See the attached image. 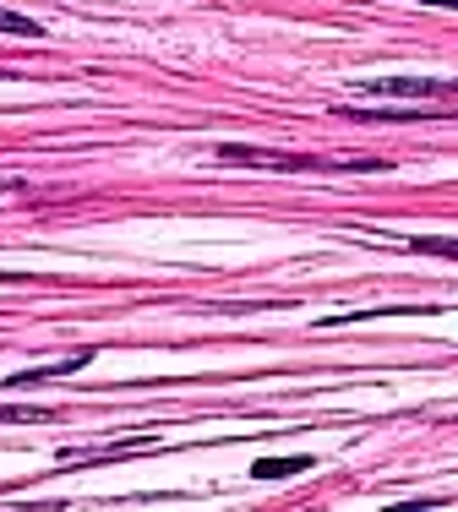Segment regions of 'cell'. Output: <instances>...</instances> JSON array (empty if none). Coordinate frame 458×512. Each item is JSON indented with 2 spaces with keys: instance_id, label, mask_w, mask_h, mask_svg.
<instances>
[{
  "instance_id": "obj_1",
  "label": "cell",
  "mask_w": 458,
  "mask_h": 512,
  "mask_svg": "<svg viewBox=\"0 0 458 512\" xmlns=\"http://www.w3.org/2000/svg\"><path fill=\"white\" fill-rule=\"evenodd\" d=\"M360 93H377V99H453L458 82H437V77H371V82H360Z\"/></svg>"
},
{
  "instance_id": "obj_2",
  "label": "cell",
  "mask_w": 458,
  "mask_h": 512,
  "mask_svg": "<svg viewBox=\"0 0 458 512\" xmlns=\"http://www.w3.org/2000/svg\"><path fill=\"white\" fill-rule=\"evenodd\" d=\"M219 158L224 164H257V169H328L322 158H306V153H268V148H240V142H224Z\"/></svg>"
},
{
  "instance_id": "obj_3",
  "label": "cell",
  "mask_w": 458,
  "mask_h": 512,
  "mask_svg": "<svg viewBox=\"0 0 458 512\" xmlns=\"http://www.w3.org/2000/svg\"><path fill=\"white\" fill-rule=\"evenodd\" d=\"M93 355L82 349V355H71V360H55V365H39V371H17L11 376V387H39V382H55V376H71V371H82Z\"/></svg>"
},
{
  "instance_id": "obj_4",
  "label": "cell",
  "mask_w": 458,
  "mask_h": 512,
  "mask_svg": "<svg viewBox=\"0 0 458 512\" xmlns=\"http://www.w3.org/2000/svg\"><path fill=\"white\" fill-rule=\"evenodd\" d=\"M306 469H311L306 453H295V458H257V463H251L257 480H289V474H306Z\"/></svg>"
},
{
  "instance_id": "obj_5",
  "label": "cell",
  "mask_w": 458,
  "mask_h": 512,
  "mask_svg": "<svg viewBox=\"0 0 458 512\" xmlns=\"http://www.w3.org/2000/svg\"><path fill=\"white\" fill-rule=\"evenodd\" d=\"M409 251H426V256H453V262H458V240H448V235H415V240H409Z\"/></svg>"
},
{
  "instance_id": "obj_6",
  "label": "cell",
  "mask_w": 458,
  "mask_h": 512,
  "mask_svg": "<svg viewBox=\"0 0 458 512\" xmlns=\"http://www.w3.org/2000/svg\"><path fill=\"white\" fill-rule=\"evenodd\" d=\"M0 33H17V39H39V22L33 17H17V11H0Z\"/></svg>"
},
{
  "instance_id": "obj_7",
  "label": "cell",
  "mask_w": 458,
  "mask_h": 512,
  "mask_svg": "<svg viewBox=\"0 0 458 512\" xmlns=\"http://www.w3.org/2000/svg\"><path fill=\"white\" fill-rule=\"evenodd\" d=\"M22 420H50V409H0V425H22Z\"/></svg>"
},
{
  "instance_id": "obj_8",
  "label": "cell",
  "mask_w": 458,
  "mask_h": 512,
  "mask_svg": "<svg viewBox=\"0 0 458 512\" xmlns=\"http://www.w3.org/2000/svg\"><path fill=\"white\" fill-rule=\"evenodd\" d=\"M404 6H448V11H458V0H404Z\"/></svg>"
}]
</instances>
